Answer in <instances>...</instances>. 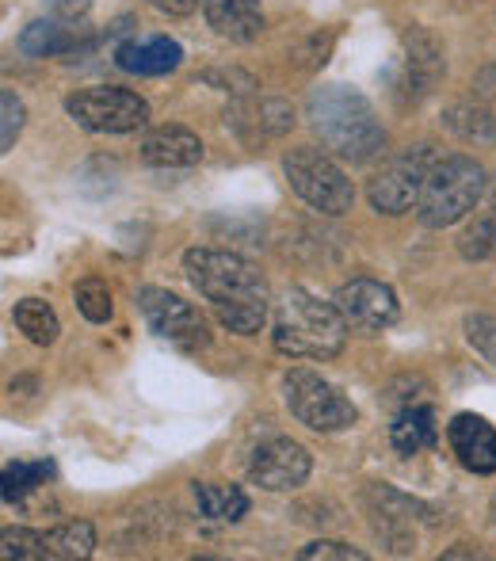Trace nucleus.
<instances>
[{"mask_svg": "<svg viewBox=\"0 0 496 561\" xmlns=\"http://www.w3.org/2000/svg\"><path fill=\"white\" fill-rule=\"evenodd\" d=\"M272 340L290 359H333L348 344V321L336 302H321L310 290L295 287L275 310Z\"/></svg>", "mask_w": 496, "mask_h": 561, "instance_id": "nucleus-3", "label": "nucleus"}, {"mask_svg": "<svg viewBox=\"0 0 496 561\" xmlns=\"http://www.w3.org/2000/svg\"><path fill=\"white\" fill-rule=\"evenodd\" d=\"M184 272L230 333L252 336L264 329L267 310H272V290L245 256L222 249H187Z\"/></svg>", "mask_w": 496, "mask_h": 561, "instance_id": "nucleus-1", "label": "nucleus"}, {"mask_svg": "<svg viewBox=\"0 0 496 561\" xmlns=\"http://www.w3.org/2000/svg\"><path fill=\"white\" fill-rule=\"evenodd\" d=\"M0 554H4L8 561H12V558L43 561L46 558L43 531H27V527H8V531L0 535Z\"/></svg>", "mask_w": 496, "mask_h": 561, "instance_id": "nucleus-24", "label": "nucleus"}, {"mask_svg": "<svg viewBox=\"0 0 496 561\" xmlns=\"http://www.w3.org/2000/svg\"><path fill=\"white\" fill-rule=\"evenodd\" d=\"M199 512L215 524H238L249 512V496L238 485H195Z\"/></svg>", "mask_w": 496, "mask_h": 561, "instance_id": "nucleus-19", "label": "nucleus"}, {"mask_svg": "<svg viewBox=\"0 0 496 561\" xmlns=\"http://www.w3.org/2000/svg\"><path fill=\"white\" fill-rule=\"evenodd\" d=\"M43 478H50V466H46V462H35V466H27V462H8L4 466V501L8 504L23 501V496H27L31 489H35Z\"/></svg>", "mask_w": 496, "mask_h": 561, "instance_id": "nucleus-23", "label": "nucleus"}, {"mask_svg": "<svg viewBox=\"0 0 496 561\" xmlns=\"http://www.w3.org/2000/svg\"><path fill=\"white\" fill-rule=\"evenodd\" d=\"M12 321H15V329H20V333L27 336L31 344H38V347L54 344L58 333H61L58 313H54L43 298H23V302H15Z\"/></svg>", "mask_w": 496, "mask_h": 561, "instance_id": "nucleus-17", "label": "nucleus"}, {"mask_svg": "<svg viewBox=\"0 0 496 561\" xmlns=\"http://www.w3.org/2000/svg\"><path fill=\"white\" fill-rule=\"evenodd\" d=\"M153 8H161V12H172V15H187L195 8V0H149Z\"/></svg>", "mask_w": 496, "mask_h": 561, "instance_id": "nucleus-29", "label": "nucleus"}, {"mask_svg": "<svg viewBox=\"0 0 496 561\" xmlns=\"http://www.w3.org/2000/svg\"><path fill=\"white\" fill-rule=\"evenodd\" d=\"M66 112L77 126L92 134H130L149 123V104L130 89L100 84V89H81L66 100Z\"/></svg>", "mask_w": 496, "mask_h": 561, "instance_id": "nucleus-7", "label": "nucleus"}, {"mask_svg": "<svg viewBox=\"0 0 496 561\" xmlns=\"http://www.w3.org/2000/svg\"><path fill=\"white\" fill-rule=\"evenodd\" d=\"M282 398H287V409L295 413V421L313 432H344L359 421L351 398H344L333 382H325L313 370H290L282 378Z\"/></svg>", "mask_w": 496, "mask_h": 561, "instance_id": "nucleus-6", "label": "nucleus"}, {"mask_svg": "<svg viewBox=\"0 0 496 561\" xmlns=\"http://www.w3.org/2000/svg\"><path fill=\"white\" fill-rule=\"evenodd\" d=\"M493 516H496V496H493Z\"/></svg>", "mask_w": 496, "mask_h": 561, "instance_id": "nucleus-30", "label": "nucleus"}, {"mask_svg": "<svg viewBox=\"0 0 496 561\" xmlns=\"http://www.w3.org/2000/svg\"><path fill=\"white\" fill-rule=\"evenodd\" d=\"M77 310L92 321V325H104L112 318V290H107L104 279H84L77 283Z\"/></svg>", "mask_w": 496, "mask_h": 561, "instance_id": "nucleus-22", "label": "nucleus"}, {"mask_svg": "<svg viewBox=\"0 0 496 561\" xmlns=\"http://www.w3.org/2000/svg\"><path fill=\"white\" fill-rule=\"evenodd\" d=\"M466 340L485 355V363L496 367V318L493 313H474V318H466Z\"/></svg>", "mask_w": 496, "mask_h": 561, "instance_id": "nucleus-25", "label": "nucleus"}, {"mask_svg": "<svg viewBox=\"0 0 496 561\" xmlns=\"http://www.w3.org/2000/svg\"><path fill=\"white\" fill-rule=\"evenodd\" d=\"M431 149L428 146H416V149H405L397 153L382 172L371 180L367 195H371V207L378 215H405L420 203V192H424V180H428V169H431Z\"/></svg>", "mask_w": 496, "mask_h": 561, "instance_id": "nucleus-8", "label": "nucleus"}, {"mask_svg": "<svg viewBox=\"0 0 496 561\" xmlns=\"http://www.w3.org/2000/svg\"><path fill=\"white\" fill-rule=\"evenodd\" d=\"M459 252L466 260H489L496 256V207L485 210L482 218H474L459 237Z\"/></svg>", "mask_w": 496, "mask_h": 561, "instance_id": "nucleus-21", "label": "nucleus"}, {"mask_svg": "<svg viewBox=\"0 0 496 561\" xmlns=\"http://www.w3.org/2000/svg\"><path fill=\"white\" fill-rule=\"evenodd\" d=\"M92 0H46V8H50L54 15H61V20H77V15L89 12Z\"/></svg>", "mask_w": 496, "mask_h": 561, "instance_id": "nucleus-28", "label": "nucleus"}, {"mask_svg": "<svg viewBox=\"0 0 496 561\" xmlns=\"http://www.w3.org/2000/svg\"><path fill=\"white\" fill-rule=\"evenodd\" d=\"M138 306H141V313H146L149 329H153L161 340H169V344L184 347V352H195V347L210 344L207 318H203L192 302H184L180 295H172V290L146 287L138 295Z\"/></svg>", "mask_w": 496, "mask_h": 561, "instance_id": "nucleus-9", "label": "nucleus"}, {"mask_svg": "<svg viewBox=\"0 0 496 561\" xmlns=\"http://www.w3.org/2000/svg\"><path fill=\"white\" fill-rule=\"evenodd\" d=\"M43 539H46V558H61V561L89 558L96 550V531L84 519H69V524L54 527V531H43Z\"/></svg>", "mask_w": 496, "mask_h": 561, "instance_id": "nucleus-18", "label": "nucleus"}, {"mask_svg": "<svg viewBox=\"0 0 496 561\" xmlns=\"http://www.w3.org/2000/svg\"><path fill=\"white\" fill-rule=\"evenodd\" d=\"M336 310L344 313L348 329L359 333H382L397 321V295L378 279H351L336 290Z\"/></svg>", "mask_w": 496, "mask_h": 561, "instance_id": "nucleus-11", "label": "nucleus"}, {"mask_svg": "<svg viewBox=\"0 0 496 561\" xmlns=\"http://www.w3.org/2000/svg\"><path fill=\"white\" fill-rule=\"evenodd\" d=\"M447 439L470 473H496V428L485 416L459 413L447 424Z\"/></svg>", "mask_w": 496, "mask_h": 561, "instance_id": "nucleus-12", "label": "nucleus"}, {"mask_svg": "<svg viewBox=\"0 0 496 561\" xmlns=\"http://www.w3.org/2000/svg\"><path fill=\"white\" fill-rule=\"evenodd\" d=\"M69 46H73V35L54 20L27 23L20 35V50L31 54V58H54V54H66Z\"/></svg>", "mask_w": 496, "mask_h": 561, "instance_id": "nucleus-20", "label": "nucleus"}, {"mask_svg": "<svg viewBox=\"0 0 496 561\" xmlns=\"http://www.w3.org/2000/svg\"><path fill=\"white\" fill-rule=\"evenodd\" d=\"M439 436L436 428V413L428 405H408L397 413L393 421V432H390V444L397 455H420L424 447H431Z\"/></svg>", "mask_w": 496, "mask_h": 561, "instance_id": "nucleus-16", "label": "nucleus"}, {"mask_svg": "<svg viewBox=\"0 0 496 561\" xmlns=\"http://www.w3.org/2000/svg\"><path fill=\"white\" fill-rule=\"evenodd\" d=\"M298 561H367V554L356 547H348V542L318 539V542H310V547L298 550Z\"/></svg>", "mask_w": 496, "mask_h": 561, "instance_id": "nucleus-26", "label": "nucleus"}, {"mask_svg": "<svg viewBox=\"0 0 496 561\" xmlns=\"http://www.w3.org/2000/svg\"><path fill=\"white\" fill-rule=\"evenodd\" d=\"M310 450L295 439H267L252 450V462H249V478L252 485L267 489V493H290L298 489L305 478H310Z\"/></svg>", "mask_w": 496, "mask_h": 561, "instance_id": "nucleus-10", "label": "nucleus"}, {"mask_svg": "<svg viewBox=\"0 0 496 561\" xmlns=\"http://www.w3.org/2000/svg\"><path fill=\"white\" fill-rule=\"evenodd\" d=\"M115 61L126 69V73H138V77H161V73H172V69L184 61V50L180 43L164 35H153V38H130L115 50Z\"/></svg>", "mask_w": 496, "mask_h": 561, "instance_id": "nucleus-14", "label": "nucleus"}, {"mask_svg": "<svg viewBox=\"0 0 496 561\" xmlns=\"http://www.w3.org/2000/svg\"><path fill=\"white\" fill-rule=\"evenodd\" d=\"M207 23L222 38L233 43H252V38L264 31V12H259V0H199Z\"/></svg>", "mask_w": 496, "mask_h": 561, "instance_id": "nucleus-15", "label": "nucleus"}, {"mask_svg": "<svg viewBox=\"0 0 496 561\" xmlns=\"http://www.w3.org/2000/svg\"><path fill=\"white\" fill-rule=\"evenodd\" d=\"M485 195V169L466 153L439 157L431 161L428 180H424L416 218L428 229H447L470 215Z\"/></svg>", "mask_w": 496, "mask_h": 561, "instance_id": "nucleus-4", "label": "nucleus"}, {"mask_svg": "<svg viewBox=\"0 0 496 561\" xmlns=\"http://www.w3.org/2000/svg\"><path fill=\"white\" fill-rule=\"evenodd\" d=\"M141 161L153 169H192L203 161V141L187 126H157L141 141Z\"/></svg>", "mask_w": 496, "mask_h": 561, "instance_id": "nucleus-13", "label": "nucleus"}, {"mask_svg": "<svg viewBox=\"0 0 496 561\" xmlns=\"http://www.w3.org/2000/svg\"><path fill=\"white\" fill-rule=\"evenodd\" d=\"M282 172H287L298 199H305L313 210H321V215H328V218L348 215L351 203H356L351 180L344 176L341 164L328 153H321V149H310V146L290 149V153L282 157Z\"/></svg>", "mask_w": 496, "mask_h": 561, "instance_id": "nucleus-5", "label": "nucleus"}, {"mask_svg": "<svg viewBox=\"0 0 496 561\" xmlns=\"http://www.w3.org/2000/svg\"><path fill=\"white\" fill-rule=\"evenodd\" d=\"M305 118H310L321 146L341 161L367 164L385 149V130L378 123L374 107L344 84H325V89L313 92L305 100Z\"/></svg>", "mask_w": 496, "mask_h": 561, "instance_id": "nucleus-2", "label": "nucleus"}, {"mask_svg": "<svg viewBox=\"0 0 496 561\" xmlns=\"http://www.w3.org/2000/svg\"><path fill=\"white\" fill-rule=\"evenodd\" d=\"M0 112H4V130H0V149H12L15 146V138H20V130H23V104H20V96H15L12 89H4L0 92Z\"/></svg>", "mask_w": 496, "mask_h": 561, "instance_id": "nucleus-27", "label": "nucleus"}]
</instances>
